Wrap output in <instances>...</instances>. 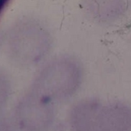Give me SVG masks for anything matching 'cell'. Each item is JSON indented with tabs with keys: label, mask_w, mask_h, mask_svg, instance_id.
<instances>
[{
	"label": "cell",
	"mask_w": 131,
	"mask_h": 131,
	"mask_svg": "<svg viewBox=\"0 0 131 131\" xmlns=\"http://www.w3.org/2000/svg\"><path fill=\"white\" fill-rule=\"evenodd\" d=\"M51 37L47 28L34 18H23L8 31L5 47L11 60L22 66L41 62L51 47Z\"/></svg>",
	"instance_id": "6da1fadb"
},
{
	"label": "cell",
	"mask_w": 131,
	"mask_h": 131,
	"mask_svg": "<svg viewBox=\"0 0 131 131\" xmlns=\"http://www.w3.org/2000/svg\"><path fill=\"white\" fill-rule=\"evenodd\" d=\"M54 103L29 92L17 104L15 120L22 131H46L55 121Z\"/></svg>",
	"instance_id": "3957f363"
},
{
	"label": "cell",
	"mask_w": 131,
	"mask_h": 131,
	"mask_svg": "<svg viewBox=\"0 0 131 131\" xmlns=\"http://www.w3.org/2000/svg\"><path fill=\"white\" fill-rule=\"evenodd\" d=\"M91 12L98 19L111 20L122 14L126 7V2H89Z\"/></svg>",
	"instance_id": "5b68a950"
},
{
	"label": "cell",
	"mask_w": 131,
	"mask_h": 131,
	"mask_svg": "<svg viewBox=\"0 0 131 131\" xmlns=\"http://www.w3.org/2000/svg\"><path fill=\"white\" fill-rule=\"evenodd\" d=\"M95 131H131V107L124 103L100 105L95 116Z\"/></svg>",
	"instance_id": "277c9868"
},
{
	"label": "cell",
	"mask_w": 131,
	"mask_h": 131,
	"mask_svg": "<svg viewBox=\"0 0 131 131\" xmlns=\"http://www.w3.org/2000/svg\"><path fill=\"white\" fill-rule=\"evenodd\" d=\"M82 77V67L77 60L67 56L60 57L41 69L30 92L52 103L64 101L77 92Z\"/></svg>",
	"instance_id": "7a4b0ae2"
},
{
	"label": "cell",
	"mask_w": 131,
	"mask_h": 131,
	"mask_svg": "<svg viewBox=\"0 0 131 131\" xmlns=\"http://www.w3.org/2000/svg\"><path fill=\"white\" fill-rule=\"evenodd\" d=\"M2 131H14L8 122L2 120Z\"/></svg>",
	"instance_id": "8992f818"
}]
</instances>
